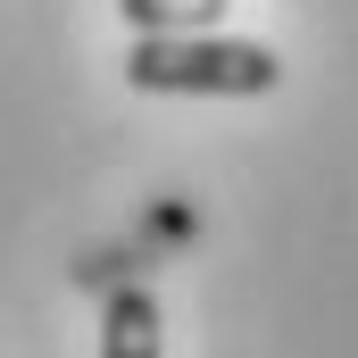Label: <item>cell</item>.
<instances>
[{"instance_id":"cell-1","label":"cell","mask_w":358,"mask_h":358,"mask_svg":"<svg viewBox=\"0 0 358 358\" xmlns=\"http://www.w3.org/2000/svg\"><path fill=\"white\" fill-rule=\"evenodd\" d=\"M134 92H200V100H242V92H275L283 59L267 42L242 34H142L125 59Z\"/></svg>"},{"instance_id":"cell-2","label":"cell","mask_w":358,"mask_h":358,"mask_svg":"<svg viewBox=\"0 0 358 358\" xmlns=\"http://www.w3.org/2000/svg\"><path fill=\"white\" fill-rule=\"evenodd\" d=\"M100 358H167V325H159V300L142 283L108 292V317H100Z\"/></svg>"},{"instance_id":"cell-3","label":"cell","mask_w":358,"mask_h":358,"mask_svg":"<svg viewBox=\"0 0 358 358\" xmlns=\"http://www.w3.org/2000/svg\"><path fill=\"white\" fill-rule=\"evenodd\" d=\"M134 34H217L225 0H117Z\"/></svg>"}]
</instances>
